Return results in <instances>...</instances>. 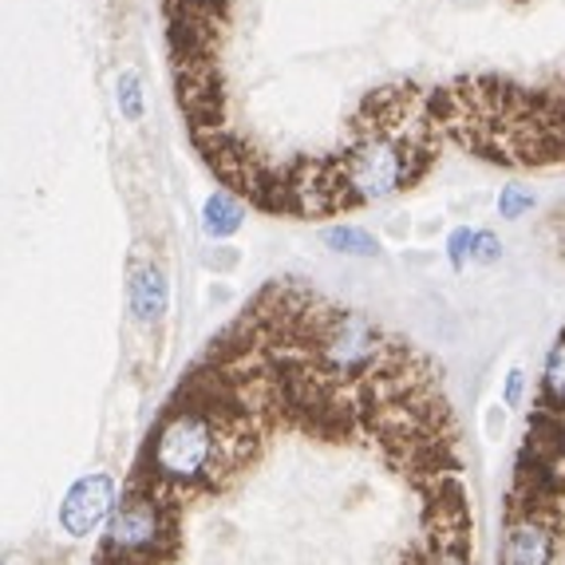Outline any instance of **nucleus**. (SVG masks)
I'll use <instances>...</instances> for the list:
<instances>
[{
  "label": "nucleus",
  "mask_w": 565,
  "mask_h": 565,
  "mask_svg": "<svg viewBox=\"0 0 565 565\" xmlns=\"http://www.w3.org/2000/svg\"><path fill=\"white\" fill-rule=\"evenodd\" d=\"M131 312L139 324H159L167 317V305H170V285L167 274H162L154 262H142L131 269Z\"/></svg>",
  "instance_id": "20e7f679"
},
{
  "label": "nucleus",
  "mask_w": 565,
  "mask_h": 565,
  "mask_svg": "<svg viewBox=\"0 0 565 565\" xmlns=\"http://www.w3.org/2000/svg\"><path fill=\"white\" fill-rule=\"evenodd\" d=\"M502 257V242H499V234H490V230H479L475 234V249H471V262H479V265H494Z\"/></svg>",
  "instance_id": "9b49d317"
},
{
  "label": "nucleus",
  "mask_w": 565,
  "mask_h": 565,
  "mask_svg": "<svg viewBox=\"0 0 565 565\" xmlns=\"http://www.w3.org/2000/svg\"><path fill=\"white\" fill-rule=\"evenodd\" d=\"M439 139H404V135H356L349 151L340 154L337 174L344 190V206L380 202L396 194L399 186H412L427 174L435 162Z\"/></svg>",
  "instance_id": "f257e3e1"
},
{
  "label": "nucleus",
  "mask_w": 565,
  "mask_h": 565,
  "mask_svg": "<svg viewBox=\"0 0 565 565\" xmlns=\"http://www.w3.org/2000/svg\"><path fill=\"white\" fill-rule=\"evenodd\" d=\"M557 550L554 514H519L502 537V565H550Z\"/></svg>",
  "instance_id": "7ed1b4c3"
},
{
  "label": "nucleus",
  "mask_w": 565,
  "mask_h": 565,
  "mask_svg": "<svg viewBox=\"0 0 565 565\" xmlns=\"http://www.w3.org/2000/svg\"><path fill=\"white\" fill-rule=\"evenodd\" d=\"M471 249H475V230H467V226L451 230V237H447V257H451L455 269H462V262L471 257Z\"/></svg>",
  "instance_id": "9d476101"
},
{
  "label": "nucleus",
  "mask_w": 565,
  "mask_h": 565,
  "mask_svg": "<svg viewBox=\"0 0 565 565\" xmlns=\"http://www.w3.org/2000/svg\"><path fill=\"white\" fill-rule=\"evenodd\" d=\"M324 245H329L332 254H344V257H380V242L367 234L364 226H329L324 230Z\"/></svg>",
  "instance_id": "0eeeda50"
},
{
  "label": "nucleus",
  "mask_w": 565,
  "mask_h": 565,
  "mask_svg": "<svg viewBox=\"0 0 565 565\" xmlns=\"http://www.w3.org/2000/svg\"><path fill=\"white\" fill-rule=\"evenodd\" d=\"M245 222V206L230 194V190H214L202 206V234L222 242V237H234Z\"/></svg>",
  "instance_id": "39448f33"
},
{
  "label": "nucleus",
  "mask_w": 565,
  "mask_h": 565,
  "mask_svg": "<svg viewBox=\"0 0 565 565\" xmlns=\"http://www.w3.org/2000/svg\"><path fill=\"white\" fill-rule=\"evenodd\" d=\"M522 392H526V372H522V367H510V372H507V392H502V404L519 407L522 404Z\"/></svg>",
  "instance_id": "f8f14e48"
},
{
  "label": "nucleus",
  "mask_w": 565,
  "mask_h": 565,
  "mask_svg": "<svg viewBox=\"0 0 565 565\" xmlns=\"http://www.w3.org/2000/svg\"><path fill=\"white\" fill-rule=\"evenodd\" d=\"M115 507V482L111 475H87L76 487L64 494V507H60V526L72 537H87L99 530V522L111 514Z\"/></svg>",
  "instance_id": "f03ea898"
},
{
  "label": "nucleus",
  "mask_w": 565,
  "mask_h": 565,
  "mask_svg": "<svg viewBox=\"0 0 565 565\" xmlns=\"http://www.w3.org/2000/svg\"><path fill=\"white\" fill-rule=\"evenodd\" d=\"M206 265H210V269H234V265H237V249L222 245L217 254H210V257H206Z\"/></svg>",
  "instance_id": "ddd939ff"
},
{
  "label": "nucleus",
  "mask_w": 565,
  "mask_h": 565,
  "mask_svg": "<svg viewBox=\"0 0 565 565\" xmlns=\"http://www.w3.org/2000/svg\"><path fill=\"white\" fill-rule=\"evenodd\" d=\"M537 407L565 415V337H557V344L550 349L546 367H542V392H537Z\"/></svg>",
  "instance_id": "423d86ee"
},
{
  "label": "nucleus",
  "mask_w": 565,
  "mask_h": 565,
  "mask_svg": "<svg viewBox=\"0 0 565 565\" xmlns=\"http://www.w3.org/2000/svg\"><path fill=\"white\" fill-rule=\"evenodd\" d=\"M534 202L537 199L530 194V190H522V186H502V194H499V214L514 222V217L530 214V210H534Z\"/></svg>",
  "instance_id": "1a4fd4ad"
},
{
  "label": "nucleus",
  "mask_w": 565,
  "mask_h": 565,
  "mask_svg": "<svg viewBox=\"0 0 565 565\" xmlns=\"http://www.w3.org/2000/svg\"><path fill=\"white\" fill-rule=\"evenodd\" d=\"M115 104H119V111L127 122L142 119V79H139V72H119V79H115Z\"/></svg>",
  "instance_id": "6e6552de"
}]
</instances>
